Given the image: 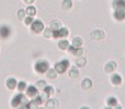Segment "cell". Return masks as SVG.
<instances>
[{"instance_id":"4316f807","label":"cell","mask_w":125,"mask_h":109,"mask_svg":"<svg viewBox=\"0 0 125 109\" xmlns=\"http://www.w3.org/2000/svg\"><path fill=\"white\" fill-rule=\"evenodd\" d=\"M82 52H83V50H82V48H76V50H75V52H73V55L75 56H77V57H80V56L82 55Z\"/></svg>"},{"instance_id":"7402d4cb","label":"cell","mask_w":125,"mask_h":109,"mask_svg":"<svg viewBox=\"0 0 125 109\" xmlns=\"http://www.w3.org/2000/svg\"><path fill=\"white\" fill-rule=\"evenodd\" d=\"M56 71H55V69L54 70H47V77H50V79H55L56 77Z\"/></svg>"},{"instance_id":"44dd1931","label":"cell","mask_w":125,"mask_h":109,"mask_svg":"<svg viewBox=\"0 0 125 109\" xmlns=\"http://www.w3.org/2000/svg\"><path fill=\"white\" fill-rule=\"evenodd\" d=\"M76 64H77L78 67H83L84 64H86V59L82 57H79L77 59V62H76Z\"/></svg>"},{"instance_id":"ffe728a7","label":"cell","mask_w":125,"mask_h":109,"mask_svg":"<svg viewBox=\"0 0 125 109\" xmlns=\"http://www.w3.org/2000/svg\"><path fill=\"white\" fill-rule=\"evenodd\" d=\"M114 69H115V63L114 62H109L108 66H106V68H105V71L106 72H112Z\"/></svg>"},{"instance_id":"1f68e13d","label":"cell","mask_w":125,"mask_h":109,"mask_svg":"<svg viewBox=\"0 0 125 109\" xmlns=\"http://www.w3.org/2000/svg\"><path fill=\"white\" fill-rule=\"evenodd\" d=\"M44 35H45L46 37L52 36V35H53V30H52V28H50V30H46V32H45V34H44Z\"/></svg>"},{"instance_id":"5b68a950","label":"cell","mask_w":125,"mask_h":109,"mask_svg":"<svg viewBox=\"0 0 125 109\" xmlns=\"http://www.w3.org/2000/svg\"><path fill=\"white\" fill-rule=\"evenodd\" d=\"M31 27H32V31L34 33H41L42 31L44 30V24H43V22H42V21L36 20V21H33L32 22Z\"/></svg>"},{"instance_id":"83f0119b","label":"cell","mask_w":125,"mask_h":109,"mask_svg":"<svg viewBox=\"0 0 125 109\" xmlns=\"http://www.w3.org/2000/svg\"><path fill=\"white\" fill-rule=\"evenodd\" d=\"M24 22H25L26 25H30V24H32V22H33V17H25Z\"/></svg>"},{"instance_id":"8992f818","label":"cell","mask_w":125,"mask_h":109,"mask_svg":"<svg viewBox=\"0 0 125 109\" xmlns=\"http://www.w3.org/2000/svg\"><path fill=\"white\" fill-rule=\"evenodd\" d=\"M113 17L117 21H123L125 20V9H115Z\"/></svg>"},{"instance_id":"9a60e30c","label":"cell","mask_w":125,"mask_h":109,"mask_svg":"<svg viewBox=\"0 0 125 109\" xmlns=\"http://www.w3.org/2000/svg\"><path fill=\"white\" fill-rule=\"evenodd\" d=\"M26 14H28L29 17H34V15L36 14V9L33 6H29L28 9H26Z\"/></svg>"},{"instance_id":"4fadbf2b","label":"cell","mask_w":125,"mask_h":109,"mask_svg":"<svg viewBox=\"0 0 125 109\" xmlns=\"http://www.w3.org/2000/svg\"><path fill=\"white\" fill-rule=\"evenodd\" d=\"M58 47L61 48L62 50L68 49V47H69V43H68V41H66V39H62V41H59V43H58Z\"/></svg>"},{"instance_id":"7c38bea8","label":"cell","mask_w":125,"mask_h":109,"mask_svg":"<svg viewBox=\"0 0 125 109\" xmlns=\"http://www.w3.org/2000/svg\"><path fill=\"white\" fill-rule=\"evenodd\" d=\"M7 86H8V88H10V90H13V88L17 86V81H15V79H13V77L8 79V81H7Z\"/></svg>"},{"instance_id":"8fae6325","label":"cell","mask_w":125,"mask_h":109,"mask_svg":"<svg viewBox=\"0 0 125 109\" xmlns=\"http://www.w3.org/2000/svg\"><path fill=\"white\" fill-rule=\"evenodd\" d=\"M111 81H112V83L114 85H120L122 83V77L119 74H113L112 77H111Z\"/></svg>"},{"instance_id":"f1b7e54d","label":"cell","mask_w":125,"mask_h":109,"mask_svg":"<svg viewBox=\"0 0 125 109\" xmlns=\"http://www.w3.org/2000/svg\"><path fill=\"white\" fill-rule=\"evenodd\" d=\"M48 96H50V95H48V94H46V93L44 92V94L40 96V97H41V99H42V103H44V101H48Z\"/></svg>"},{"instance_id":"8d00e7d4","label":"cell","mask_w":125,"mask_h":109,"mask_svg":"<svg viewBox=\"0 0 125 109\" xmlns=\"http://www.w3.org/2000/svg\"><path fill=\"white\" fill-rule=\"evenodd\" d=\"M104 109H113L112 107H110V106H109V107H106V108H104Z\"/></svg>"},{"instance_id":"e575fe53","label":"cell","mask_w":125,"mask_h":109,"mask_svg":"<svg viewBox=\"0 0 125 109\" xmlns=\"http://www.w3.org/2000/svg\"><path fill=\"white\" fill-rule=\"evenodd\" d=\"M115 107H116V108H115V109H122V107H121V106H115Z\"/></svg>"},{"instance_id":"ac0fdd59","label":"cell","mask_w":125,"mask_h":109,"mask_svg":"<svg viewBox=\"0 0 125 109\" xmlns=\"http://www.w3.org/2000/svg\"><path fill=\"white\" fill-rule=\"evenodd\" d=\"M71 7H73V1H71V0H64V2H62V8H64L65 10H68Z\"/></svg>"},{"instance_id":"74e56055","label":"cell","mask_w":125,"mask_h":109,"mask_svg":"<svg viewBox=\"0 0 125 109\" xmlns=\"http://www.w3.org/2000/svg\"><path fill=\"white\" fill-rule=\"evenodd\" d=\"M36 109H43V108H36Z\"/></svg>"},{"instance_id":"cb8c5ba5","label":"cell","mask_w":125,"mask_h":109,"mask_svg":"<svg viewBox=\"0 0 125 109\" xmlns=\"http://www.w3.org/2000/svg\"><path fill=\"white\" fill-rule=\"evenodd\" d=\"M51 28H52L53 31H54V30H58V28H59V22L58 21H53L52 23H51Z\"/></svg>"},{"instance_id":"d590c367","label":"cell","mask_w":125,"mask_h":109,"mask_svg":"<svg viewBox=\"0 0 125 109\" xmlns=\"http://www.w3.org/2000/svg\"><path fill=\"white\" fill-rule=\"evenodd\" d=\"M80 109H90L89 107H82V108H80Z\"/></svg>"},{"instance_id":"484cf974","label":"cell","mask_w":125,"mask_h":109,"mask_svg":"<svg viewBox=\"0 0 125 109\" xmlns=\"http://www.w3.org/2000/svg\"><path fill=\"white\" fill-rule=\"evenodd\" d=\"M25 87H26V84H25V82H20V83H18V88H19V91H23V90H25Z\"/></svg>"},{"instance_id":"2e32d148","label":"cell","mask_w":125,"mask_h":109,"mask_svg":"<svg viewBox=\"0 0 125 109\" xmlns=\"http://www.w3.org/2000/svg\"><path fill=\"white\" fill-rule=\"evenodd\" d=\"M106 103H108V105L110 106V107H115V106L117 105V99L115 98V97H109Z\"/></svg>"},{"instance_id":"f546056e","label":"cell","mask_w":125,"mask_h":109,"mask_svg":"<svg viewBox=\"0 0 125 109\" xmlns=\"http://www.w3.org/2000/svg\"><path fill=\"white\" fill-rule=\"evenodd\" d=\"M24 15H25V12H24L23 10H20L19 12H18V17H19V19H23Z\"/></svg>"},{"instance_id":"4dcf8cb0","label":"cell","mask_w":125,"mask_h":109,"mask_svg":"<svg viewBox=\"0 0 125 109\" xmlns=\"http://www.w3.org/2000/svg\"><path fill=\"white\" fill-rule=\"evenodd\" d=\"M37 86L44 90V87L46 86V84H45V82H44V81H39V82H37Z\"/></svg>"},{"instance_id":"e0dca14e","label":"cell","mask_w":125,"mask_h":109,"mask_svg":"<svg viewBox=\"0 0 125 109\" xmlns=\"http://www.w3.org/2000/svg\"><path fill=\"white\" fill-rule=\"evenodd\" d=\"M91 86H92V83H91V81L89 79H86L82 81V88H84V90H88V88H90Z\"/></svg>"},{"instance_id":"d6a6232c","label":"cell","mask_w":125,"mask_h":109,"mask_svg":"<svg viewBox=\"0 0 125 109\" xmlns=\"http://www.w3.org/2000/svg\"><path fill=\"white\" fill-rule=\"evenodd\" d=\"M19 109H30V108L28 107V104H22V105L19 107Z\"/></svg>"},{"instance_id":"7a4b0ae2","label":"cell","mask_w":125,"mask_h":109,"mask_svg":"<svg viewBox=\"0 0 125 109\" xmlns=\"http://www.w3.org/2000/svg\"><path fill=\"white\" fill-rule=\"evenodd\" d=\"M48 70V62L45 60H41L35 63V71L39 73H45Z\"/></svg>"},{"instance_id":"d4e9b609","label":"cell","mask_w":125,"mask_h":109,"mask_svg":"<svg viewBox=\"0 0 125 109\" xmlns=\"http://www.w3.org/2000/svg\"><path fill=\"white\" fill-rule=\"evenodd\" d=\"M44 92H45L46 94L51 95L54 93V88H53L52 86H45V87H44Z\"/></svg>"},{"instance_id":"d6986e66","label":"cell","mask_w":125,"mask_h":109,"mask_svg":"<svg viewBox=\"0 0 125 109\" xmlns=\"http://www.w3.org/2000/svg\"><path fill=\"white\" fill-rule=\"evenodd\" d=\"M69 75H70V77H78V75H79V71L77 70V68H73L70 70V72H69Z\"/></svg>"},{"instance_id":"603a6c76","label":"cell","mask_w":125,"mask_h":109,"mask_svg":"<svg viewBox=\"0 0 125 109\" xmlns=\"http://www.w3.org/2000/svg\"><path fill=\"white\" fill-rule=\"evenodd\" d=\"M55 106H56V101H55V99H50V101H47V103H46V107L47 108H54Z\"/></svg>"},{"instance_id":"30bf717a","label":"cell","mask_w":125,"mask_h":109,"mask_svg":"<svg viewBox=\"0 0 125 109\" xmlns=\"http://www.w3.org/2000/svg\"><path fill=\"white\" fill-rule=\"evenodd\" d=\"M112 6L114 9H125V0H113Z\"/></svg>"},{"instance_id":"9c48e42d","label":"cell","mask_w":125,"mask_h":109,"mask_svg":"<svg viewBox=\"0 0 125 109\" xmlns=\"http://www.w3.org/2000/svg\"><path fill=\"white\" fill-rule=\"evenodd\" d=\"M37 88L35 87V86H29L28 88H26V95H28L29 97H36L37 96Z\"/></svg>"},{"instance_id":"3957f363","label":"cell","mask_w":125,"mask_h":109,"mask_svg":"<svg viewBox=\"0 0 125 109\" xmlns=\"http://www.w3.org/2000/svg\"><path fill=\"white\" fill-rule=\"evenodd\" d=\"M21 104H28V101H26V98L22 94H17L12 98V101H11V105L13 107H18Z\"/></svg>"},{"instance_id":"277c9868","label":"cell","mask_w":125,"mask_h":109,"mask_svg":"<svg viewBox=\"0 0 125 109\" xmlns=\"http://www.w3.org/2000/svg\"><path fill=\"white\" fill-rule=\"evenodd\" d=\"M69 34L68 30L65 27L62 28H58V30H54L53 31V35L52 36L54 37V38H65V37H67Z\"/></svg>"},{"instance_id":"836d02e7","label":"cell","mask_w":125,"mask_h":109,"mask_svg":"<svg viewBox=\"0 0 125 109\" xmlns=\"http://www.w3.org/2000/svg\"><path fill=\"white\" fill-rule=\"evenodd\" d=\"M24 1H25V2H26V3L31 4V3H33V1H34V0H24Z\"/></svg>"},{"instance_id":"5bb4252c","label":"cell","mask_w":125,"mask_h":109,"mask_svg":"<svg viewBox=\"0 0 125 109\" xmlns=\"http://www.w3.org/2000/svg\"><path fill=\"white\" fill-rule=\"evenodd\" d=\"M82 45V39L80 38V37H75V38L73 39V46L76 48H79L81 47Z\"/></svg>"},{"instance_id":"ba28073f","label":"cell","mask_w":125,"mask_h":109,"mask_svg":"<svg viewBox=\"0 0 125 109\" xmlns=\"http://www.w3.org/2000/svg\"><path fill=\"white\" fill-rule=\"evenodd\" d=\"M91 37H92L93 39H95V41H101L102 38H104V33L100 30H97L91 33Z\"/></svg>"},{"instance_id":"52a82bcc","label":"cell","mask_w":125,"mask_h":109,"mask_svg":"<svg viewBox=\"0 0 125 109\" xmlns=\"http://www.w3.org/2000/svg\"><path fill=\"white\" fill-rule=\"evenodd\" d=\"M10 34H11V30L9 26H7V25L0 26V37H2V38H8V37L10 36Z\"/></svg>"},{"instance_id":"6da1fadb","label":"cell","mask_w":125,"mask_h":109,"mask_svg":"<svg viewBox=\"0 0 125 109\" xmlns=\"http://www.w3.org/2000/svg\"><path fill=\"white\" fill-rule=\"evenodd\" d=\"M68 67H69V61L65 59V60H62V61L57 62V63L55 64L54 69L57 73H64L65 71L68 69Z\"/></svg>"}]
</instances>
